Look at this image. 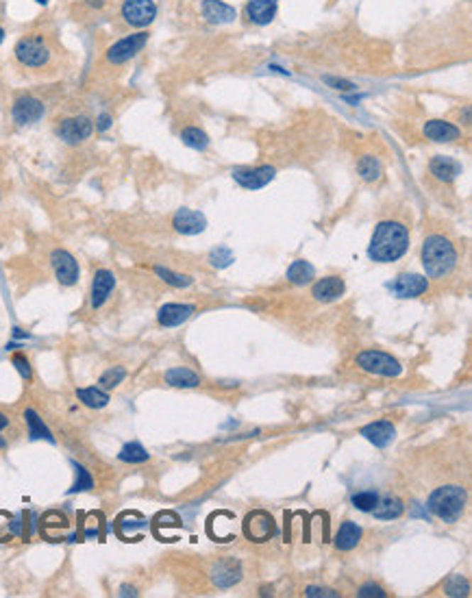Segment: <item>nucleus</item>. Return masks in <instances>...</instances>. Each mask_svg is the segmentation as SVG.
<instances>
[{
  "instance_id": "13",
  "label": "nucleus",
  "mask_w": 472,
  "mask_h": 598,
  "mask_svg": "<svg viewBox=\"0 0 472 598\" xmlns=\"http://www.w3.org/2000/svg\"><path fill=\"white\" fill-rule=\"evenodd\" d=\"M346 292V283H344V278L342 276H324V278H318L316 283L312 286V298L316 303H335V300H340Z\"/></svg>"
},
{
  "instance_id": "4",
  "label": "nucleus",
  "mask_w": 472,
  "mask_h": 598,
  "mask_svg": "<svg viewBox=\"0 0 472 598\" xmlns=\"http://www.w3.org/2000/svg\"><path fill=\"white\" fill-rule=\"evenodd\" d=\"M13 55L20 65L31 70H44L53 61V46L42 33H28L16 42Z\"/></svg>"
},
{
  "instance_id": "43",
  "label": "nucleus",
  "mask_w": 472,
  "mask_h": 598,
  "mask_svg": "<svg viewBox=\"0 0 472 598\" xmlns=\"http://www.w3.org/2000/svg\"><path fill=\"white\" fill-rule=\"evenodd\" d=\"M120 594H122V596H138V592H135L133 587H124V585L120 587Z\"/></svg>"
},
{
  "instance_id": "34",
  "label": "nucleus",
  "mask_w": 472,
  "mask_h": 598,
  "mask_svg": "<svg viewBox=\"0 0 472 598\" xmlns=\"http://www.w3.org/2000/svg\"><path fill=\"white\" fill-rule=\"evenodd\" d=\"M155 272H157V276H161V278L165 281L168 286H175V288H187V286H192V278H190V276H185V274L172 272V270L161 268V266H157V268H155Z\"/></svg>"
},
{
  "instance_id": "21",
  "label": "nucleus",
  "mask_w": 472,
  "mask_h": 598,
  "mask_svg": "<svg viewBox=\"0 0 472 598\" xmlns=\"http://www.w3.org/2000/svg\"><path fill=\"white\" fill-rule=\"evenodd\" d=\"M277 9H279V0H248L244 13H246L248 22L265 26L275 20Z\"/></svg>"
},
{
  "instance_id": "1",
  "label": "nucleus",
  "mask_w": 472,
  "mask_h": 598,
  "mask_svg": "<svg viewBox=\"0 0 472 598\" xmlns=\"http://www.w3.org/2000/svg\"><path fill=\"white\" fill-rule=\"evenodd\" d=\"M410 229L398 220H381L368 246V257L375 263H394L410 251Z\"/></svg>"
},
{
  "instance_id": "32",
  "label": "nucleus",
  "mask_w": 472,
  "mask_h": 598,
  "mask_svg": "<svg viewBox=\"0 0 472 598\" xmlns=\"http://www.w3.org/2000/svg\"><path fill=\"white\" fill-rule=\"evenodd\" d=\"M24 418H26V425H28V433H31V437L33 440H48V442H53V435H50V431L46 429V425L42 422V418L33 411V409H28L26 413H24Z\"/></svg>"
},
{
  "instance_id": "6",
  "label": "nucleus",
  "mask_w": 472,
  "mask_h": 598,
  "mask_svg": "<svg viewBox=\"0 0 472 598\" xmlns=\"http://www.w3.org/2000/svg\"><path fill=\"white\" fill-rule=\"evenodd\" d=\"M148 44V33L146 31H138V33H131L126 38L118 40L116 44H111L105 53V61L109 65H122L126 61H131L133 57H138L144 46Z\"/></svg>"
},
{
  "instance_id": "8",
  "label": "nucleus",
  "mask_w": 472,
  "mask_h": 598,
  "mask_svg": "<svg viewBox=\"0 0 472 598\" xmlns=\"http://www.w3.org/2000/svg\"><path fill=\"white\" fill-rule=\"evenodd\" d=\"M94 133V122L89 116H72V118H63L57 124V135L59 139H63L65 144H83L85 139H89Z\"/></svg>"
},
{
  "instance_id": "10",
  "label": "nucleus",
  "mask_w": 472,
  "mask_h": 598,
  "mask_svg": "<svg viewBox=\"0 0 472 598\" xmlns=\"http://www.w3.org/2000/svg\"><path fill=\"white\" fill-rule=\"evenodd\" d=\"M50 266L55 270V276L61 286L65 288H72L79 283V276H81V270H79V263L75 259V255H70L67 251L63 249H57L53 251L50 255Z\"/></svg>"
},
{
  "instance_id": "25",
  "label": "nucleus",
  "mask_w": 472,
  "mask_h": 598,
  "mask_svg": "<svg viewBox=\"0 0 472 598\" xmlns=\"http://www.w3.org/2000/svg\"><path fill=\"white\" fill-rule=\"evenodd\" d=\"M242 579V568L238 561L233 559H222L218 561V566L214 570V581L218 587H231Z\"/></svg>"
},
{
  "instance_id": "7",
  "label": "nucleus",
  "mask_w": 472,
  "mask_h": 598,
  "mask_svg": "<svg viewBox=\"0 0 472 598\" xmlns=\"http://www.w3.org/2000/svg\"><path fill=\"white\" fill-rule=\"evenodd\" d=\"M120 16L128 26L146 28L157 18V5L155 0H124L120 7Z\"/></svg>"
},
{
  "instance_id": "12",
  "label": "nucleus",
  "mask_w": 472,
  "mask_h": 598,
  "mask_svg": "<svg viewBox=\"0 0 472 598\" xmlns=\"http://www.w3.org/2000/svg\"><path fill=\"white\" fill-rule=\"evenodd\" d=\"M390 288L398 298H418V296L429 292L431 283H429V278L422 276V274L402 272L394 278V283Z\"/></svg>"
},
{
  "instance_id": "24",
  "label": "nucleus",
  "mask_w": 472,
  "mask_h": 598,
  "mask_svg": "<svg viewBox=\"0 0 472 598\" xmlns=\"http://www.w3.org/2000/svg\"><path fill=\"white\" fill-rule=\"evenodd\" d=\"M359 542H361V526L353 520H344L335 533V548L342 553H348V550L357 548Z\"/></svg>"
},
{
  "instance_id": "3",
  "label": "nucleus",
  "mask_w": 472,
  "mask_h": 598,
  "mask_svg": "<svg viewBox=\"0 0 472 598\" xmlns=\"http://www.w3.org/2000/svg\"><path fill=\"white\" fill-rule=\"evenodd\" d=\"M468 505V489L459 483H446L435 487L429 499H427V509L440 518L442 522H457Z\"/></svg>"
},
{
  "instance_id": "17",
  "label": "nucleus",
  "mask_w": 472,
  "mask_h": 598,
  "mask_svg": "<svg viewBox=\"0 0 472 598\" xmlns=\"http://www.w3.org/2000/svg\"><path fill=\"white\" fill-rule=\"evenodd\" d=\"M461 170H463L461 163L455 157H449V155H435L429 161V174L435 181H440L444 185L453 183L461 174Z\"/></svg>"
},
{
  "instance_id": "33",
  "label": "nucleus",
  "mask_w": 472,
  "mask_h": 598,
  "mask_svg": "<svg viewBox=\"0 0 472 598\" xmlns=\"http://www.w3.org/2000/svg\"><path fill=\"white\" fill-rule=\"evenodd\" d=\"M377 501H379V494H377L375 489H363V491H357V494L353 496V505H355L359 511H366V513L373 511V507L377 505Z\"/></svg>"
},
{
  "instance_id": "31",
  "label": "nucleus",
  "mask_w": 472,
  "mask_h": 598,
  "mask_svg": "<svg viewBox=\"0 0 472 598\" xmlns=\"http://www.w3.org/2000/svg\"><path fill=\"white\" fill-rule=\"evenodd\" d=\"M118 457H120V462H124V464H144V462H148V450L142 446V444H138V442H128V444H124L122 446V450L118 452Z\"/></svg>"
},
{
  "instance_id": "15",
  "label": "nucleus",
  "mask_w": 472,
  "mask_h": 598,
  "mask_svg": "<svg viewBox=\"0 0 472 598\" xmlns=\"http://www.w3.org/2000/svg\"><path fill=\"white\" fill-rule=\"evenodd\" d=\"M244 533L248 540L265 542L268 538L275 536V520L265 511H253L244 520Z\"/></svg>"
},
{
  "instance_id": "41",
  "label": "nucleus",
  "mask_w": 472,
  "mask_h": 598,
  "mask_svg": "<svg viewBox=\"0 0 472 598\" xmlns=\"http://www.w3.org/2000/svg\"><path fill=\"white\" fill-rule=\"evenodd\" d=\"M305 596H312V598H316V596H331V598H335V596H340L337 592H333V589H329V587H307L305 589Z\"/></svg>"
},
{
  "instance_id": "2",
  "label": "nucleus",
  "mask_w": 472,
  "mask_h": 598,
  "mask_svg": "<svg viewBox=\"0 0 472 598\" xmlns=\"http://www.w3.org/2000/svg\"><path fill=\"white\" fill-rule=\"evenodd\" d=\"M420 261L429 278L444 281L459 266V249L457 244L444 233H431L422 241Z\"/></svg>"
},
{
  "instance_id": "47",
  "label": "nucleus",
  "mask_w": 472,
  "mask_h": 598,
  "mask_svg": "<svg viewBox=\"0 0 472 598\" xmlns=\"http://www.w3.org/2000/svg\"><path fill=\"white\" fill-rule=\"evenodd\" d=\"M0 165H3V155H0Z\"/></svg>"
},
{
  "instance_id": "37",
  "label": "nucleus",
  "mask_w": 472,
  "mask_h": 598,
  "mask_svg": "<svg viewBox=\"0 0 472 598\" xmlns=\"http://www.w3.org/2000/svg\"><path fill=\"white\" fill-rule=\"evenodd\" d=\"M357 596H361V598H385L390 594L381 585H377V583H366V585H361L357 589Z\"/></svg>"
},
{
  "instance_id": "40",
  "label": "nucleus",
  "mask_w": 472,
  "mask_h": 598,
  "mask_svg": "<svg viewBox=\"0 0 472 598\" xmlns=\"http://www.w3.org/2000/svg\"><path fill=\"white\" fill-rule=\"evenodd\" d=\"M212 259H220V261H216V266H218V268H224V266H229V263L233 261V255H231V251L220 249V251H214Z\"/></svg>"
},
{
  "instance_id": "29",
  "label": "nucleus",
  "mask_w": 472,
  "mask_h": 598,
  "mask_svg": "<svg viewBox=\"0 0 472 598\" xmlns=\"http://www.w3.org/2000/svg\"><path fill=\"white\" fill-rule=\"evenodd\" d=\"M77 398L89 409H103L109 403V394L100 388H81L77 390Z\"/></svg>"
},
{
  "instance_id": "28",
  "label": "nucleus",
  "mask_w": 472,
  "mask_h": 598,
  "mask_svg": "<svg viewBox=\"0 0 472 598\" xmlns=\"http://www.w3.org/2000/svg\"><path fill=\"white\" fill-rule=\"evenodd\" d=\"M402 511H405V505H402L400 499L385 496V499L377 501V505L373 507V511H370V513H373L377 520H396V518L402 516Z\"/></svg>"
},
{
  "instance_id": "11",
  "label": "nucleus",
  "mask_w": 472,
  "mask_h": 598,
  "mask_svg": "<svg viewBox=\"0 0 472 598\" xmlns=\"http://www.w3.org/2000/svg\"><path fill=\"white\" fill-rule=\"evenodd\" d=\"M44 112H46V104L40 98L28 96V94L16 98L13 107H11V116H13V122L18 126H26V124H33V122L42 120Z\"/></svg>"
},
{
  "instance_id": "9",
  "label": "nucleus",
  "mask_w": 472,
  "mask_h": 598,
  "mask_svg": "<svg viewBox=\"0 0 472 598\" xmlns=\"http://www.w3.org/2000/svg\"><path fill=\"white\" fill-rule=\"evenodd\" d=\"M277 177V170L273 165H257V168H235L233 179L244 190H261L270 185Z\"/></svg>"
},
{
  "instance_id": "38",
  "label": "nucleus",
  "mask_w": 472,
  "mask_h": 598,
  "mask_svg": "<svg viewBox=\"0 0 472 598\" xmlns=\"http://www.w3.org/2000/svg\"><path fill=\"white\" fill-rule=\"evenodd\" d=\"M11 361H13V366H16V370L22 374V379L24 381H31V376H33V370H31V364H28V359L22 355V353H16L13 357H11Z\"/></svg>"
},
{
  "instance_id": "22",
  "label": "nucleus",
  "mask_w": 472,
  "mask_h": 598,
  "mask_svg": "<svg viewBox=\"0 0 472 598\" xmlns=\"http://www.w3.org/2000/svg\"><path fill=\"white\" fill-rule=\"evenodd\" d=\"M200 9L209 24H231L235 18H238V11H235L231 5L222 3V0H202Z\"/></svg>"
},
{
  "instance_id": "26",
  "label": "nucleus",
  "mask_w": 472,
  "mask_h": 598,
  "mask_svg": "<svg viewBox=\"0 0 472 598\" xmlns=\"http://www.w3.org/2000/svg\"><path fill=\"white\" fill-rule=\"evenodd\" d=\"M285 276H287L290 283H294V286H309V283H314V278H316V270H314V266L309 261L296 259V261L290 263Z\"/></svg>"
},
{
  "instance_id": "45",
  "label": "nucleus",
  "mask_w": 472,
  "mask_h": 598,
  "mask_svg": "<svg viewBox=\"0 0 472 598\" xmlns=\"http://www.w3.org/2000/svg\"><path fill=\"white\" fill-rule=\"evenodd\" d=\"M3 40H5V28L0 26V44H3Z\"/></svg>"
},
{
  "instance_id": "36",
  "label": "nucleus",
  "mask_w": 472,
  "mask_h": 598,
  "mask_svg": "<svg viewBox=\"0 0 472 598\" xmlns=\"http://www.w3.org/2000/svg\"><path fill=\"white\" fill-rule=\"evenodd\" d=\"M75 468H77V481H75V485H72V489H70V491H83V489H89V487L94 485V481H92L89 472H87L83 466H79V464H75Z\"/></svg>"
},
{
  "instance_id": "48",
  "label": "nucleus",
  "mask_w": 472,
  "mask_h": 598,
  "mask_svg": "<svg viewBox=\"0 0 472 598\" xmlns=\"http://www.w3.org/2000/svg\"><path fill=\"white\" fill-rule=\"evenodd\" d=\"M38 3H46V0H38Z\"/></svg>"
},
{
  "instance_id": "20",
  "label": "nucleus",
  "mask_w": 472,
  "mask_h": 598,
  "mask_svg": "<svg viewBox=\"0 0 472 598\" xmlns=\"http://www.w3.org/2000/svg\"><path fill=\"white\" fill-rule=\"evenodd\" d=\"M359 435H363L370 444H375L377 448H385L394 442V435H396V429L390 420H377V422H370V425H366Z\"/></svg>"
},
{
  "instance_id": "39",
  "label": "nucleus",
  "mask_w": 472,
  "mask_h": 598,
  "mask_svg": "<svg viewBox=\"0 0 472 598\" xmlns=\"http://www.w3.org/2000/svg\"><path fill=\"white\" fill-rule=\"evenodd\" d=\"M324 83H329L333 89H342V92H353V89H355V85H353V83H348V81H344V79L324 77Z\"/></svg>"
},
{
  "instance_id": "42",
  "label": "nucleus",
  "mask_w": 472,
  "mask_h": 598,
  "mask_svg": "<svg viewBox=\"0 0 472 598\" xmlns=\"http://www.w3.org/2000/svg\"><path fill=\"white\" fill-rule=\"evenodd\" d=\"M96 126H98L100 131H105V129H109V126H111V118H109L107 114H103V116H100V118H98V124H96Z\"/></svg>"
},
{
  "instance_id": "35",
  "label": "nucleus",
  "mask_w": 472,
  "mask_h": 598,
  "mask_svg": "<svg viewBox=\"0 0 472 598\" xmlns=\"http://www.w3.org/2000/svg\"><path fill=\"white\" fill-rule=\"evenodd\" d=\"M126 379V370L122 366H114L109 368L103 376H100V388H105V390H114L118 388V385Z\"/></svg>"
},
{
  "instance_id": "23",
  "label": "nucleus",
  "mask_w": 472,
  "mask_h": 598,
  "mask_svg": "<svg viewBox=\"0 0 472 598\" xmlns=\"http://www.w3.org/2000/svg\"><path fill=\"white\" fill-rule=\"evenodd\" d=\"M163 379H165L168 385H170V388H179V390H192V388H198V385H200V374H196L187 366L170 368L163 374Z\"/></svg>"
},
{
  "instance_id": "18",
  "label": "nucleus",
  "mask_w": 472,
  "mask_h": 598,
  "mask_svg": "<svg viewBox=\"0 0 472 598\" xmlns=\"http://www.w3.org/2000/svg\"><path fill=\"white\" fill-rule=\"evenodd\" d=\"M196 313L194 305H181V303H168L157 311V322L165 329L172 327H181L183 322H187L192 315Z\"/></svg>"
},
{
  "instance_id": "44",
  "label": "nucleus",
  "mask_w": 472,
  "mask_h": 598,
  "mask_svg": "<svg viewBox=\"0 0 472 598\" xmlns=\"http://www.w3.org/2000/svg\"><path fill=\"white\" fill-rule=\"evenodd\" d=\"M7 425H9V418H7V415H5L3 411H0V431H3V429H5Z\"/></svg>"
},
{
  "instance_id": "14",
  "label": "nucleus",
  "mask_w": 472,
  "mask_h": 598,
  "mask_svg": "<svg viewBox=\"0 0 472 598\" xmlns=\"http://www.w3.org/2000/svg\"><path fill=\"white\" fill-rule=\"evenodd\" d=\"M116 290V276L111 270H98L94 274V281H92V292H89V307L92 309H100L107 300L109 296L114 294Z\"/></svg>"
},
{
  "instance_id": "16",
  "label": "nucleus",
  "mask_w": 472,
  "mask_h": 598,
  "mask_svg": "<svg viewBox=\"0 0 472 598\" xmlns=\"http://www.w3.org/2000/svg\"><path fill=\"white\" fill-rule=\"evenodd\" d=\"M422 133L427 139H431L435 144H451V142L461 139V129L457 124H453L449 120H440V118L427 120L422 126Z\"/></svg>"
},
{
  "instance_id": "5",
  "label": "nucleus",
  "mask_w": 472,
  "mask_h": 598,
  "mask_svg": "<svg viewBox=\"0 0 472 598\" xmlns=\"http://www.w3.org/2000/svg\"><path fill=\"white\" fill-rule=\"evenodd\" d=\"M355 364L368 372V374H375V376H388L394 379L402 372V366L396 357H392L390 353H383L379 348H366L361 353H357Z\"/></svg>"
},
{
  "instance_id": "46",
  "label": "nucleus",
  "mask_w": 472,
  "mask_h": 598,
  "mask_svg": "<svg viewBox=\"0 0 472 598\" xmlns=\"http://www.w3.org/2000/svg\"><path fill=\"white\" fill-rule=\"evenodd\" d=\"M0 448H5V440L3 437H0Z\"/></svg>"
},
{
  "instance_id": "30",
  "label": "nucleus",
  "mask_w": 472,
  "mask_h": 598,
  "mask_svg": "<svg viewBox=\"0 0 472 598\" xmlns=\"http://www.w3.org/2000/svg\"><path fill=\"white\" fill-rule=\"evenodd\" d=\"M181 139L185 146H190L194 151H207V146H209V135L198 126H185L181 131Z\"/></svg>"
},
{
  "instance_id": "19",
  "label": "nucleus",
  "mask_w": 472,
  "mask_h": 598,
  "mask_svg": "<svg viewBox=\"0 0 472 598\" xmlns=\"http://www.w3.org/2000/svg\"><path fill=\"white\" fill-rule=\"evenodd\" d=\"M172 227L177 233L183 235H198L207 229V218L194 209H179L172 218Z\"/></svg>"
},
{
  "instance_id": "27",
  "label": "nucleus",
  "mask_w": 472,
  "mask_h": 598,
  "mask_svg": "<svg viewBox=\"0 0 472 598\" xmlns=\"http://www.w3.org/2000/svg\"><path fill=\"white\" fill-rule=\"evenodd\" d=\"M357 172L366 183H377L383 177V163L375 155H361L357 161Z\"/></svg>"
}]
</instances>
